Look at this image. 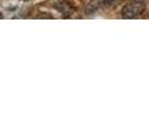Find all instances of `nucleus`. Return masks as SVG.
<instances>
[{"mask_svg": "<svg viewBox=\"0 0 149 130\" xmlns=\"http://www.w3.org/2000/svg\"><path fill=\"white\" fill-rule=\"evenodd\" d=\"M145 10V5L143 1H131L128 4H126L122 9V17L126 20H131V18H136L141 14Z\"/></svg>", "mask_w": 149, "mask_h": 130, "instance_id": "f257e3e1", "label": "nucleus"}, {"mask_svg": "<svg viewBox=\"0 0 149 130\" xmlns=\"http://www.w3.org/2000/svg\"><path fill=\"white\" fill-rule=\"evenodd\" d=\"M54 7L56 8L63 16H65V17H68V16H71L73 13V7L67 0H58L54 4Z\"/></svg>", "mask_w": 149, "mask_h": 130, "instance_id": "f03ea898", "label": "nucleus"}, {"mask_svg": "<svg viewBox=\"0 0 149 130\" xmlns=\"http://www.w3.org/2000/svg\"><path fill=\"white\" fill-rule=\"evenodd\" d=\"M114 3H116V0H102V5H107V7L113 5Z\"/></svg>", "mask_w": 149, "mask_h": 130, "instance_id": "7ed1b4c3", "label": "nucleus"}, {"mask_svg": "<svg viewBox=\"0 0 149 130\" xmlns=\"http://www.w3.org/2000/svg\"><path fill=\"white\" fill-rule=\"evenodd\" d=\"M0 18H3V14H0Z\"/></svg>", "mask_w": 149, "mask_h": 130, "instance_id": "20e7f679", "label": "nucleus"}, {"mask_svg": "<svg viewBox=\"0 0 149 130\" xmlns=\"http://www.w3.org/2000/svg\"><path fill=\"white\" fill-rule=\"evenodd\" d=\"M22 1H26V0H22Z\"/></svg>", "mask_w": 149, "mask_h": 130, "instance_id": "39448f33", "label": "nucleus"}]
</instances>
